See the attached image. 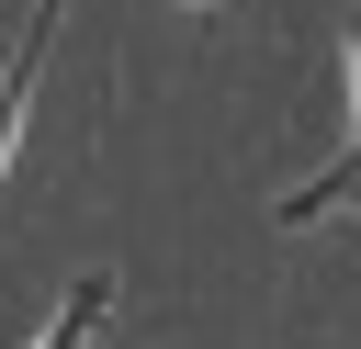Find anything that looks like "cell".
<instances>
[{
  "instance_id": "3",
  "label": "cell",
  "mask_w": 361,
  "mask_h": 349,
  "mask_svg": "<svg viewBox=\"0 0 361 349\" xmlns=\"http://www.w3.org/2000/svg\"><path fill=\"white\" fill-rule=\"evenodd\" d=\"M102 315H113V270H79V281L56 293V315L34 326V349H90V338H102Z\"/></svg>"
},
{
  "instance_id": "1",
  "label": "cell",
  "mask_w": 361,
  "mask_h": 349,
  "mask_svg": "<svg viewBox=\"0 0 361 349\" xmlns=\"http://www.w3.org/2000/svg\"><path fill=\"white\" fill-rule=\"evenodd\" d=\"M338 203H361V0H350V135H338V158H327L316 180H293V191L271 203V225H327Z\"/></svg>"
},
{
  "instance_id": "2",
  "label": "cell",
  "mask_w": 361,
  "mask_h": 349,
  "mask_svg": "<svg viewBox=\"0 0 361 349\" xmlns=\"http://www.w3.org/2000/svg\"><path fill=\"white\" fill-rule=\"evenodd\" d=\"M56 23H68V0H34V23H23V45L0 56V169H11V146H23V113H34V68H45V45H56Z\"/></svg>"
}]
</instances>
